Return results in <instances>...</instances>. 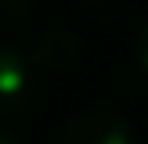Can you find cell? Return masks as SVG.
<instances>
[{
    "label": "cell",
    "instance_id": "obj_1",
    "mask_svg": "<svg viewBox=\"0 0 148 144\" xmlns=\"http://www.w3.org/2000/svg\"><path fill=\"white\" fill-rule=\"evenodd\" d=\"M55 144H138V134L117 110H83L59 127Z\"/></svg>",
    "mask_w": 148,
    "mask_h": 144
},
{
    "label": "cell",
    "instance_id": "obj_2",
    "mask_svg": "<svg viewBox=\"0 0 148 144\" xmlns=\"http://www.w3.org/2000/svg\"><path fill=\"white\" fill-rule=\"evenodd\" d=\"M38 69L28 52L0 45V117H17L35 103Z\"/></svg>",
    "mask_w": 148,
    "mask_h": 144
},
{
    "label": "cell",
    "instance_id": "obj_3",
    "mask_svg": "<svg viewBox=\"0 0 148 144\" xmlns=\"http://www.w3.org/2000/svg\"><path fill=\"white\" fill-rule=\"evenodd\" d=\"M31 62L38 75H62L79 62L83 55V38L69 28H48L31 41Z\"/></svg>",
    "mask_w": 148,
    "mask_h": 144
},
{
    "label": "cell",
    "instance_id": "obj_4",
    "mask_svg": "<svg viewBox=\"0 0 148 144\" xmlns=\"http://www.w3.org/2000/svg\"><path fill=\"white\" fill-rule=\"evenodd\" d=\"M35 0H0V24H17L21 17H28Z\"/></svg>",
    "mask_w": 148,
    "mask_h": 144
},
{
    "label": "cell",
    "instance_id": "obj_5",
    "mask_svg": "<svg viewBox=\"0 0 148 144\" xmlns=\"http://www.w3.org/2000/svg\"><path fill=\"white\" fill-rule=\"evenodd\" d=\"M134 55H138V65L145 69L148 75V21L141 24V31H138V45H134Z\"/></svg>",
    "mask_w": 148,
    "mask_h": 144
},
{
    "label": "cell",
    "instance_id": "obj_6",
    "mask_svg": "<svg viewBox=\"0 0 148 144\" xmlns=\"http://www.w3.org/2000/svg\"><path fill=\"white\" fill-rule=\"evenodd\" d=\"M0 144H21V141H17V137L7 130V127H0Z\"/></svg>",
    "mask_w": 148,
    "mask_h": 144
}]
</instances>
